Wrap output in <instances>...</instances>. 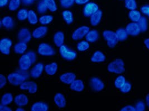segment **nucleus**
I'll return each mask as SVG.
<instances>
[{"mask_svg": "<svg viewBox=\"0 0 149 111\" xmlns=\"http://www.w3.org/2000/svg\"><path fill=\"white\" fill-rule=\"evenodd\" d=\"M36 60V55L33 51H29L24 54L19 59V66L20 69L27 71Z\"/></svg>", "mask_w": 149, "mask_h": 111, "instance_id": "obj_1", "label": "nucleus"}, {"mask_svg": "<svg viewBox=\"0 0 149 111\" xmlns=\"http://www.w3.org/2000/svg\"><path fill=\"white\" fill-rule=\"evenodd\" d=\"M29 75L26 71L20 70V71L10 74L7 76V80L13 85H20L29 78Z\"/></svg>", "mask_w": 149, "mask_h": 111, "instance_id": "obj_2", "label": "nucleus"}, {"mask_svg": "<svg viewBox=\"0 0 149 111\" xmlns=\"http://www.w3.org/2000/svg\"><path fill=\"white\" fill-rule=\"evenodd\" d=\"M107 70L109 72L121 74L125 71V63L121 59H116L115 60L109 63Z\"/></svg>", "mask_w": 149, "mask_h": 111, "instance_id": "obj_3", "label": "nucleus"}, {"mask_svg": "<svg viewBox=\"0 0 149 111\" xmlns=\"http://www.w3.org/2000/svg\"><path fill=\"white\" fill-rule=\"evenodd\" d=\"M103 37L107 42V44L109 48H113L115 47L119 41L116 32L111 30H106L103 32Z\"/></svg>", "mask_w": 149, "mask_h": 111, "instance_id": "obj_4", "label": "nucleus"}, {"mask_svg": "<svg viewBox=\"0 0 149 111\" xmlns=\"http://www.w3.org/2000/svg\"><path fill=\"white\" fill-rule=\"evenodd\" d=\"M59 53L63 58L69 61L74 60L77 57V53L75 51L69 48L68 46L64 44L60 47Z\"/></svg>", "mask_w": 149, "mask_h": 111, "instance_id": "obj_5", "label": "nucleus"}, {"mask_svg": "<svg viewBox=\"0 0 149 111\" xmlns=\"http://www.w3.org/2000/svg\"><path fill=\"white\" fill-rule=\"evenodd\" d=\"M38 52L40 55L43 56H52L55 54V51L50 45L46 43H42L39 44Z\"/></svg>", "mask_w": 149, "mask_h": 111, "instance_id": "obj_6", "label": "nucleus"}, {"mask_svg": "<svg viewBox=\"0 0 149 111\" xmlns=\"http://www.w3.org/2000/svg\"><path fill=\"white\" fill-rule=\"evenodd\" d=\"M90 28L87 26H81L75 29L73 33L72 38L74 41H78L84 38L87 34Z\"/></svg>", "mask_w": 149, "mask_h": 111, "instance_id": "obj_7", "label": "nucleus"}, {"mask_svg": "<svg viewBox=\"0 0 149 111\" xmlns=\"http://www.w3.org/2000/svg\"><path fill=\"white\" fill-rule=\"evenodd\" d=\"M13 45L11 40L7 38H2L0 41V51L5 55H8L10 53V49Z\"/></svg>", "mask_w": 149, "mask_h": 111, "instance_id": "obj_8", "label": "nucleus"}, {"mask_svg": "<svg viewBox=\"0 0 149 111\" xmlns=\"http://www.w3.org/2000/svg\"><path fill=\"white\" fill-rule=\"evenodd\" d=\"M89 85L92 90L96 92L101 91L104 88V84L103 81L97 77H92L90 79Z\"/></svg>", "mask_w": 149, "mask_h": 111, "instance_id": "obj_9", "label": "nucleus"}, {"mask_svg": "<svg viewBox=\"0 0 149 111\" xmlns=\"http://www.w3.org/2000/svg\"><path fill=\"white\" fill-rule=\"evenodd\" d=\"M99 10L97 4L95 2H88L83 8V13L84 16L88 18L91 17L93 14H95Z\"/></svg>", "mask_w": 149, "mask_h": 111, "instance_id": "obj_10", "label": "nucleus"}, {"mask_svg": "<svg viewBox=\"0 0 149 111\" xmlns=\"http://www.w3.org/2000/svg\"><path fill=\"white\" fill-rule=\"evenodd\" d=\"M17 38L20 42L27 43L31 39V34L27 28H22L17 34Z\"/></svg>", "mask_w": 149, "mask_h": 111, "instance_id": "obj_11", "label": "nucleus"}, {"mask_svg": "<svg viewBox=\"0 0 149 111\" xmlns=\"http://www.w3.org/2000/svg\"><path fill=\"white\" fill-rule=\"evenodd\" d=\"M21 90H28L30 94H34L38 90V85L34 81H24L20 85Z\"/></svg>", "mask_w": 149, "mask_h": 111, "instance_id": "obj_12", "label": "nucleus"}, {"mask_svg": "<svg viewBox=\"0 0 149 111\" xmlns=\"http://www.w3.org/2000/svg\"><path fill=\"white\" fill-rule=\"evenodd\" d=\"M125 29L126 30L128 34L131 36H137L141 32L138 23L135 22L128 24Z\"/></svg>", "mask_w": 149, "mask_h": 111, "instance_id": "obj_13", "label": "nucleus"}, {"mask_svg": "<svg viewBox=\"0 0 149 111\" xmlns=\"http://www.w3.org/2000/svg\"><path fill=\"white\" fill-rule=\"evenodd\" d=\"M44 65L42 63H36L30 71V75L33 78H38L42 75L44 70Z\"/></svg>", "mask_w": 149, "mask_h": 111, "instance_id": "obj_14", "label": "nucleus"}, {"mask_svg": "<svg viewBox=\"0 0 149 111\" xmlns=\"http://www.w3.org/2000/svg\"><path fill=\"white\" fill-rule=\"evenodd\" d=\"M59 79L61 83L70 85L76 79V75L73 72H65L61 74Z\"/></svg>", "mask_w": 149, "mask_h": 111, "instance_id": "obj_15", "label": "nucleus"}, {"mask_svg": "<svg viewBox=\"0 0 149 111\" xmlns=\"http://www.w3.org/2000/svg\"><path fill=\"white\" fill-rule=\"evenodd\" d=\"M54 101L55 105L60 108H64L67 104L65 98L64 96L61 93H58L55 95Z\"/></svg>", "mask_w": 149, "mask_h": 111, "instance_id": "obj_16", "label": "nucleus"}, {"mask_svg": "<svg viewBox=\"0 0 149 111\" xmlns=\"http://www.w3.org/2000/svg\"><path fill=\"white\" fill-rule=\"evenodd\" d=\"M47 29L45 26H41L34 29L33 32L32 36L35 39H39L45 36L47 33Z\"/></svg>", "mask_w": 149, "mask_h": 111, "instance_id": "obj_17", "label": "nucleus"}, {"mask_svg": "<svg viewBox=\"0 0 149 111\" xmlns=\"http://www.w3.org/2000/svg\"><path fill=\"white\" fill-rule=\"evenodd\" d=\"M103 16V13L100 10H98L95 14L90 17V22L91 25L95 27L98 25L101 21Z\"/></svg>", "mask_w": 149, "mask_h": 111, "instance_id": "obj_18", "label": "nucleus"}, {"mask_svg": "<svg viewBox=\"0 0 149 111\" xmlns=\"http://www.w3.org/2000/svg\"><path fill=\"white\" fill-rule=\"evenodd\" d=\"M14 102L19 107H23L28 104L29 99L25 94H20L15 97Z\"/></svg>", "mask_w": 149, "mask_h": 111, "instance_id": "obj_19", "label": "nucleus"}, {"mask_svg": "<svg viewBox=\"0 0 149 111\" xmlns=\"http://www.w3.org/2000/svg\"><path fill=\"white\" fill-rule=\"evenodd\" d=\"M64 39H65L64 34V33H63L61 31L56 32L53 37V41L54 42L55 44L56 47H61L62 45L64 44Z\"/></svg>", "mask_w": 149, "mask_h": 111, "instance_id": "obj_20", "label": "nucleus"}, {"mask_svg": "<svg viewBox=\"0 0 149 111\" xmlns=\"http://www.w3.org/2000/svg\"><path fill=\"white\" fill-rule=\"evenodd\" d=\"M106 56L100 51H97L92 56L91 60L92 63H100L106 60Z\"/></svg>", "mask_w": 149, "mask_h": 111, "instance_id": "obj_21", "label": "nucleus"}, {"mask_svg": "<svg viewBox=\"0 0 149 111\" xmlns=\"http://www.w3.org/2000/svg\"><path fill=\"white\" fill-rule=\"evenodd\" d=\"M49 106L46 103L42 102H37L33 104L31 108V111H47L49 110Z\"/></svg>", "mask_w": 149, "mask_h": 111, "instance_id": "obj_22", "label": "nucleus"}, {"mask_svg": "<svg viewBox=\"0 0 149 111\" xmlns=\"http://www.w3.org/2000/svg\"><path fill=\"white\" fill-rule=\"evenodd\" d=\"M100 37L99 32L95 29H93L91 30H89L86 36V41H88L89 43H93L97 41Z\"/></svg>", "mask_w": 149, "mask_h": 111, "instance_id": "obj_23", "label": "nucleus"}, {"mask_svg": "<svg viewBox=\"0 0 149 111\" xmlns=\"http://www.w3.org/2000/svg\"><path fill=\"white\" fill-rule=\"evenodd\" d=\"M70 88L72 90L74 91L80 92L84 90V84L81 80L75 79L74 81L70 85Z\"/></svg>", "mask_w": 149, "mask_h": 111, "instance_id": "obj_24", "label": "nucleus"}, {"mask_svg": "<svg viewBox=\"0 0 149 111\" xmlns=\"http://www.w3.org/2000/svg\"><path fill=\"white\" fill-rule=\"evenodd\" d=\"M58 68V64L56 63H53L45 65L44 69L47 75L50 76H53L56 73Z\"/></svg>", "mask_w": 149, "mask_h": 111, "instance_id": "obj_25", "label": "nucleus"}, {"mask_svg": "<svg viewBox=\"0 0 149 111\" xmlns=\"http://www.w3.org/2000/svg\"><path fill=\"white\" fill-rule=\"evenodd\" d=\"M27 44L24 42H20L16 43L14 46V51L16 53L22 55L27 50Z\"/></svg>", "mask_w": 149, "mask_h": 111, "instance_id": "obj_26", "label": "nucleus"}, {"mask_svg": "<svg viewBox=\"0 0 149 111\" xmlns=\"http://www.w3.org/2000/svg\"><path fill=\"white\" fill-rule=\"evenodd\" d=\"M1 25L6 29H11L14 27V21L13 19L9 16L3 18L1 21Z\"/></svg>", "mask_w": 149, "mask_h": 111, "instance_id": "obj_27", "label": "nucleus"}, {"mask_svg": "<svg viewBox=\"0 0 149 111\" xmlns=\"http://www.w3.org/2000/svg\"><path fill=\"white\" fill-rule=\"evenodd\" d=\"M14 100L13 96L11 93H7L4 94L1 98V104L4 105H8L11 104Z\"/></svg>", "mask_w": 149, "mask_h": 111, "instance_id": "obj_28", "label": "nucleus"}, {"mask_svg": "<svg viewBox=\"0 0 149 111\" xmlns=\"http://www.w3.org/2000/svg\"><path fill=\"white\" fill-rule=\"evenodd\" d=\"M119 41H124L127 39L128 37V33L126 29L123 28H119L116 32Z\"/></svg>", "mask_w": 149, "mask_h": 111, "instance_id": "obj_29", "label": "nucleus"}, {"mask_svg": "<svg viewBox=\"0 0 149 111\" xmlns=\"http://www.w3.org/2000/svg\"><path fill=\"white\" fill-rule=\"evenodd\" d=\"M62 16L67 24H71L73 22V14L69 10H65L62 13Z\"/></svg>", "mask_w": 149, "mask_h": 111, "instance_id": "obj_30", "label": "nucleus"}, {"mask_svg": "<svg viewBox=\"0 0 149 111\" xmlns=\"http://www.w3.org/2000/svg\"><path fill=\"white\" fill-rule=\"evenodd\" d=\"M141 14L140 13V12H139L137 10H131L129 13V19L133 21V22H137L140 20V19L141 18Z\"/></svg>", "mask_w": 149, "mask_h": 111, "instance_id": "obj_31", "label": "nucleus"}, {"mask_svg": "<svg viewBox=\"0 0 149 111\" xmlns=\"http://www.w3.org/2000/svg\"><path fill=\"white\" fill-rule=\"evenodd\" d=\"M27 19H28V21L29 22V23L31 24H33V25H35V24H37L39 21L37 15L33 10L29 11Z\"/></svg>", "mask_w": 149, "mask_h": 111, "instance_id": "obj_32", "label": "nucleus"}, {"mask_svg": "<svg viewBox=\"0 0 149 111\" xmlns=\"http://www.w3.org/2000/svg\"><path fill=\"white\" fill-rule=\"evenodd\" d=\"M141 31L142 32H146L148 29V22L146 17L142 16L140 20L137 22Z\"/></svg>", "mask_w": 149, "mask_h": 111, "instance_id": "obj_33", "label": "nucleus"}, {"mask_svg": "<svg viewBox=\"0 0 149 111\" xmlns=\"http://www.w3.org/2000/svg\"><path fill=\"white\" fill-rule=\"evenodd\" d=\"M53 16L52 15H43L41 16L39 19V21L41 24L46 25L50 24L53 20Z\"/></svg>", "mask_w": 149, "mask_h": 111, "instance_id": "obj_34", "label": "nucleus"}, {"mask_svg": "<svg viewBox=\"0 0 149 111\" xmlns=\"http://www.w3.org/2000/svg\"><path fill=\"white\" fill-rule=\"evenodd\" d=\"M47 9L51 12H55L57 10V6L55 0H43Z\"/></svg>", "mask_w": 149, "mask_h": 111, "instance_id": "obj_35", "label": "nucleus"}, {"mask_svg": "<svg viewBox=\"0 0 149 111\" xmlns=\"http://www.w3.org/2000/svg\"><path fill=\"white\" fill-rule=\"evenodd\" d=\"M29 11L25 8L20 9L17 13V18L20 21H24L28 17Z\"/></svg>", "mask_w": 149, "mask_h": 111, "instance_id": "obj_36", "label": "nucleus"}, {"mask_svg": "<svg viewBox=\"0 0 149 111\" xmlns=\"http://www.w3.org/2000/svg\"><path fill=\"white\" fill-rule=\"evenodd\" d=\"M125 83H126L125 77L122 75H120L116 79L114 84L116 88L120 89Z\"/></svg>", "mask_w": 149, "mask_h": 111, "instance_id": "obj_37", "label": "nucleus"}, {"mask_svg": "<svg viewBox=\"0 0 149 111\" xmlns=\"http://www.w3.org/2000/svg\"><path fill=\"white\" fill-rule=\"evenodd\" d=\"M89 47H90L89 43L87 41H83L81 42H79L77 44V49L79 51H81V52H83V51H87V49H89Z\"/></svg>", "mask_w": 149, "mask_h": 111, "instance_id": "obj_38", "label": "nucleus"}, {"mask_svg": "<svg viewBox=\"0 0 149 111\" xmlns=\"http://www.w3.org/2000/svg\"><path fill=\"white\" fill-rule=\"evenodd\" d=\"M21 0H10L8 4V9L11 11H15L20 7Z\"/></svg>", "mask_w": 149, "mask_h": 111, "instance_id": "obj_39", "label": "nucleus"}, {"mask_svg": "<svg viewBox=\"0 0 149 111\" xmlns=\"http://www.w3.org/2000/svg\"><path fill=\"white\" fill-rule=\"evenodd\" d=\"M125 6L130 10H136L137 7L136 0H125Z\"/></svg>", "mask_w": 149, "mask_h": 111, "instance_id": "obj_40", "label": "nucleus"}, {"mask_svg": "<svg viewBox=\"0 0 149 111\" xmlns=\"http://www.w3.org/2000/svg\"><path fill=\"white\" fill-rule=\"evenodd\" d=\"M37 10L38 12L40 14H44L47 12V8L44 1H41L39 2L37 6Z\"/></svg>", "mask_w": 149, "mask_h": 111, "instance_id": "obj_41", "label": "nucleus"}, {"mask_svg": "<svg viewBox=\"0 0 149 111\" xmlns=\"http://www.w3.org/2000/svg\"><path fill=\"white\" fill-rule=\"evenodd\" d=\"M61 6L68 8L72 6L75 3V0H59Z\"/></svg>", "mask_w": 149, "mask_h": 111, "instance_id": "obj_42", "label": "nucleus"}, {"mask_svg": "<svg viewBox=\"0 0 149 111\" xmlns=\"http://www.w3.org/2000/svg\"><path fill=\"white\" fill-rule=\"evenodd\" d=\"M131 88H132L131 84L129 82L126 81V83L124 84L122 88L120 89V91L123 93H128L131 90Z\"/></svg>", "mask_w": 149, "mask_h": 111, "instance_id": "obj_43", "label": "nucleus"}, {"mask_svg": "<svg viewBox=\"0 0 149 111\" xmlns=\"http://www.w3.org/2000/svg\"><path fill=\"white\" fill-rule=\"evenodd\" d=\"M136 111H143L145 110V104L142 101H139L136 104Z\"/></svg>", "mask_w": 149, "mask_h": 111, "instance_id": "obj_44", "label": "nucleus"}, {"mask_svg": "<svg viewBox=\"0 0 149 111\" xmlns=\"http://www.w3.org/2000/svg\"><path fill=\"white\" fill-rule=\"evenodd\" d=\"M7 78L3 76L2 74L0 75V88L4 87L7 84Z\"/></svg>", "mask_w": 149, "mask_h": 111, "instance_id": "obj_45", "label": "nucleus"}, {"mask_svg": "<svg viewBox=\"0 0 149 111\" xmlns=\"http://www.w3.org/2000/svg\"><path fill=\"white\" fill-rule=\"evenodd\" d=\"M140 10L142 14L148 16L149 18V5H145L141 6L140 8Z\"/></svg>", "mask_w": 149, "mask_h": 111, "instance_id": "obj_46", "label": "nucleus"}, {"mask_svg": "<svg viewBox=\"0 0 149 111\" xmlns=\"http://www.w3.org/2000/svg\"><path fill=\"white\" fill-rule=\"evenodd\" d=\"M121 111H135V107H133L132 105H128L126 106H125L124 107H123L121 109Z\"/></svg>", "mask_w": 149, "mask_h": 111, "instance_id": "obj_47", "label": "nucleus"}, {"mask_svg": "<svg viewBox=\"0 0 149 111\" xmlns=\"http://www.w3.org/2000/svg\"><path fill=\"white\" fill-rule=\"evenodd\" d=\"M90 0H75V3L77 5H85L89 2Z\"/></svg>", "mask_w": 149, "mask_h": 111, "instance_id": "obj_48", "label": "nucleus"}, {"mask_svg": "<svg viewBox=\"0 0 149 111\" xmlns=\"http://www.w3.org/2000/svg\"><path fill=\"white\" fill-rule=\"evenodd\" d=\"M0 111H11L12 110H11V108L8 107L7 105H4L1 104V105H0Z\"/></svg>", "mask_w": 149, "mask_h": 111, "instance_id": "obj_49", "label": "nucleus"}, {"mask_svg": "<svg viewBox=\"0 0 149 111\" xmlns=\"http://www.w3.org/2000/svg\"><path fill=\"white\" fill-rule=\"evenodd\" d=\"M8 3V0H0V7H3L6 6Z\"/></svg>", "mask_w": 149, "mask_h": 111, "instance_id": "obj_50", "label": "nucleus"}, {"mask_svg": "<svg viewBox=\"0 0 149 111\" xmlns=\"http://www.w3.org/2000/svg\"><path fill=\"white\" fill-rule=\"evenodd\" d=\"M21 1L23 4H24L25 5H30L34 2L33 0H21Z\"/></svg>", "mask_w": 149, "mask_h": 111, "instance_id": "obj_51", "label": "nucleus"}, {"mask_svg": "<svg viewBox=\"0 0 149 111\" xmlns=\"http://www.w3.org/2000/svg\"><path fill=\"white\" fill-rule=\"evenodd\" d=\"M143 43H144L145 46H146V47L148 49H149V38H146V39L144 41Z\"/></svg>", "mask_w": 149, "mask_h": 111, "instance_id": "obj_52", "label": "nucleus"}, {"mask_svg": "<svg viewBox=\"0 0 149 111\" xmlns=\"http://www.w3.org/2000/svg\"><path fill=\"white\" fill-rule=\"evenodd\" d=\"M146 104H147V106L148 107V108H149V93L146 95Z\"/></svg>", "mask_w": 149, "mask_h": 111, "instance_id": "obj_53", "label": "nucleus"}, {"mask_svg": "<svg viewBox=\"0 0 149 111\" xmlns=\"http://www.w3.org/2000/svg\"><path fill=\"white\" fill-rule=\"evenodd\" d=\"M16 111H25V110L22 108V107H19L17 108H16Z\"/></svg>", "mask_w": 149, "mask_h": 111, "instance_id": "obj_54", "label": "nucleus"}, {"mask_svg": "<svg viewBox=\"0 0 149 111\" xmlns=\"http://www.w3.org/2000/svg\"><path fill=\"white\" fill-rule=\"evenodd\" d=\"M33 1H35V0H33Z\"/></svg>", "mask_w": 149, "mask_h": 111, "instance_id": "obj_55", "label": "nucleus"}]
</instances>
